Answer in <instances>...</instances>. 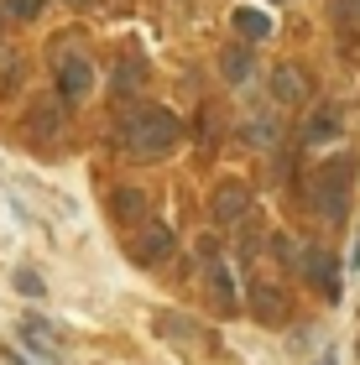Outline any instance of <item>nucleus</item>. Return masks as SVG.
I'll use <instances>...</instances> for the list:
<instances>
[{
  "mask_svg": "<svg viewBox=\"0 0 360 365\" xmlns=\"http://www.w3.org/2000/svg\"><path fill=\"white\" fill-rule=\"evenodd\" d=\"M178 136H183V125H178L173 110H162V105H136V110L120 120L115 146H120L130 162H162V157L178 146Z\"/></svg>",
  "mask_w": 360,
  "mask_h": 365,
  "instance_id": "nucleus-1",
  "label": "nucleus"
},
{
  "mask_svg": "<svg viewBox=\"0 0 360 365\" xmlns=\"http://www.w3.org/2000/svg\"><path fill=\"white\" fill-rule=\"evenodd\" d=\"M350 188H355V157H329L314 168V204L324 220H345V204H350Z\"/></svg>",
  "mask_w": 360,
  "mask_h": 365,
  "instance_id": "nucleus-2",
  "label": "nucleus"
},
{
  "mask_svg": "<svg viewBox=\"0 0 360 365\" xmlns=\"http://www.w3.org/2000/svg\"><path fill=\"white\" fill-rule=\"evenodd\" d=\"M94 89V63L84 58V53H58V94L63 99H84Z\"/></svg>",
  "mask_w": 360,
  "mask_h": 365,
  "instance_id": "nucleus-3",
  "label": "nucleus"
},
{
  "mask_svg": "<svg viewBox=\"0 0 360 365\" xmlns=\"http://www.w3.org/2000/svg\"><path fill=\"white\" fill-rule=\"evenodd\" d=\"M240 141L256 146V152H277V146H282V115L277 110H251L240 120Z\"/></svg>",
  "mask_w": 360,
  "mask_h": 365,
  "instance_id": "nucleus-4",
  "label": "nucleus"
},
{
  "mask_svg": "<svg viewBox=\"0 0 360 365\" xmlns=\"http://www.w3.org/2000/svg\"><path fill=\"white\" fill-rule=\"evenodd\" d=\"M298 272L308 277V282H319V292L329 297H339V261L329 256V251H319V245H308V251H298Z\"/></svg>",
  "mask_w": 360,
  "mask_h": 365,
  "instance_id": "nucleus-5",
  "label": "nucleus"
},
{
  "mask_svg": "<svg viewBox=\"0 0 360 365\" xmlns=\"http://www.w3.org/2000/svg\"><path fill=\"white\" fill-rule=\"evenodd\" d=\"M245 209H251V198H245V182H220L215 198H209V214H215V225H235V220H245Z\"/></svg>",
  "mask_w": 360,
  "mask_h": 365,
  "instance_id": "nucleus-6",
  "label": "nucleus"
},
{
  "mask_svg": "<svg viewBox=\"0 0 360 365\" xmlns=\"http://www.w3.org/2000/svg\"><path fill=\"white\" fill-rule=\"evenodd\" d=\"M130 256H136L141 267H157V261H168V256H173V230H168V225H146L141 240L130 245Z\"/></svg>",
  "mask_w": 360,
  "mask_h": 365,
  "instance_id": "nucleus-7",
  "label": "nucleus"
},
{
  "mask_svg": "<svg viewBox=\"0 0 360 365\" xmlns=\"http://www.w3.org/2000/svg\"><path fill=\"white\" fill-rule=\"evenodd\" d=\"M16 334H21L26 350H37V355H47V360H58V339H53V324H47V319L26 313V319L16 324Z\"/></svg>",
  "mask_w": 360,
  "mask_h": 365,
  "instance_id": "nucleus-8",
  "label": "nucleus"
},
{
  "mask_svg": "<svg viewBox=\"0 0 360 365\" xmlns=\"http://www.w3.org/2000/svg\"><path fill=\"white\" fill-rule=\"evenodd\" d=\"M272 99H277V105H303V99H308L303 68H292V63H282V68H272Z\"/></svg>",
  "mask_w": 360,
  "mask_h": 365,
  "instance_id": "nucleus-9",
  "label": "nucleus"
},
{
  "mask_svg": "<svg viewBox=\"0 0 360 365\" xmlns=\"http://www.w3.org/2000/svg\"><path fill=\"white\" fill-rule=\"evenodd\" d=\"M220 73H225V84H245V78L256 73V53H251V42L225 47V53H220Z\"/></svg>",
  "mask_w": 360,
  "mask_h": 365,
  "instance_id": "nucleus-10",
  "label": "nucleus"
},
{
  "mask_svg": "<svg viewBox=\"0 0 360 365\" xmlns=\"http://www.w3.org/2000/svg\"><path fill=\"white\" fill-rule=\"evenodd\" d=\"M230 21H235V31H240V42H267L272 31H277V26H272V16H267V11H256V6H240Z\"/></svg>",
  "mask_w": 360,
  "mask_h": 365,
  "instance_id": "nucleus-11",
  "label": "nucleus"
},
{
  "mask_svg": "<svg viewBox=\"0 0 360 365\" xmlns=\"http://www.w3.org/2000/svg\"><path fill=\"white\" fill-rule=\"evenodd\" d=\"M251 308H256V319H287V297L272 282H256L251 287Z\"/></svg>",
  "mask_w": 360,
  "mask_h": 365,
  "instance_id": "nucleus-12",
  "label": "nucleus"
},
{
  "mask_svg": "<svg viewBox=\"0 0 360 365\" xmlns=\"http://www.w3.org/2000/svg\"><path fill=\"white\" fill-rule=\"evenodd\" d=\"M339 130H345V120H339V110H319V120H308L303 141H308V146H319V141H334Z\"/></svg>",
  "mask_w": 360,
  "mask_h": 365,
  "instance_id": "nucleus-13",
  "label": "nucleus"
},
{
  "mask_svg": "<svg viewBox=\"0 0 360 365\" xmlns=\"http://www.w3.org/2000/svg\"><path fill=\"white\" fill-rule=\"evenodd\" d=\"M209 282H215V297H220V303H235V272L215 256V245H209Z\"/></svg>",
  "mask_w": 360,
  "mask_h": 365,
  "instance_id": "nucleus-14",
  "label": "nucleus"
},
{
  "mask_svg": "<svg viewBox=\"0 0 360 365\" xmlns=\"http://www.w3.org/2000/svg\"><path fill=\"white\" fill-rule=\"evenodd\" d=\"M115 214H120V220H141V214H146V193L120 188V193H115Z\"/></svg>",
  "mask_w": 360,
  "mask_h": 365,
  "instance_id": "nucleus-15",
  "label": "nucleus"
},
{
  "mask_svg": "<svg viewBox=\"0 0 360 365\" xmlns=\"http://www.w3.org/2000/svg\"><path fill=\"white\" fill-rule=\"evenodd\" d=\"M136 84H141V63H136V58H125L120 68H115V89H120V94H130Z\"/></svg>",
  "mask_w": 360,
  "mask_h": 365,
  "instance_id": "nucleus-16",
  "label": "nucleus"
},
{
  "mask_svg": "<svg viewBox=\"0 0 360 365\" xmlns=\"http://www.w3.org/2000/svg\"><path fill=\"white\" fill-rule=\"evenodd\" d=\"M334 21L345 31H360V0H334Z\"/></svg>",
  "mask_w": 360,
  "mask_h": 365,
  "instance_id": "nucleus-17",
  "label": "nucleus"
},
{
  "mask_svg": "<svg viewBox=\"0 0 360 365\" xmlns=\"http://www.w3.org/2000/svg\"><path fill=\"white\" fill-rule=\"evenodd\" d=\"M16 292H26V297H42L47 287H42V277L31 272V267H21V272H16Z\"/></svg>",
  "mask_w": 360,
  "mask_h": 365,
  "instance_id": "nucleus-18",
  "label": "nucleus"
},
{
  "mask_svg": "<svg viewBox=\"0 0 360 365\" xmlns=\"http://www.w3.org/2000/svg\"><path fill=\"white\" fill-rule=\"evenodd\" d=\"M6 6V16H16V21H31V16L42 11V0H0Z\"/></svg>",
  "mask_w": 360,
  "mask_h": 365,
  "instance_id": "nucleus-19",
  "label": "nucleus"
},
{
  "mask_svg": "<svg viewBox=\"0 0 360 365\" xmlns=\"http://www.w3.org/2000/svg\"><path fill=\"white\" fill-rule=\"evenodd\" d=\"M319 365H334V355H324V360H319Z\"/></svg>",
  "mask_w": 360,
  "mask_h": 365,
  "instance_id": "nucleus-20",
  "label": "nucleus"
},
{
  "mask_svg": "<svg viewBox=\"0 0 360 365\" xmlns=\"http://www.w3.org/2000/svg\"><path fill=\"white\" fill-rule=\"evenodd\" d=\"M68 6H89V0H68Z\"/></svg>",
  "mask_w": 360,
  "mask_h": 365,
  "instance_id": "nucleus-21",
  "label": "nucleus"
},
{
  "mask_svg": "<svg viewBox=\"0 0 360 365\" xmlns=\"http://www.w3.org/2000/svg\"><path fill=\"white\" fill-rule=\"evenodd\" d=\"M272 6H282V0H272Z\"/></svg>",
  "mask_w": 360,
  "mask_h": 365,
  "instance_id": "nucleus-22",
  "label": "nucleus"
}]
</instances>
